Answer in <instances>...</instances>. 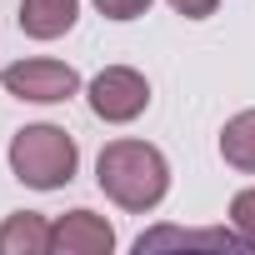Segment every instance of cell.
<instances>
[{"mask_svg":"<svg viewBox=\"0 0 255 255\" xmlns=\"http://www.w3.org/2000/svg\"><path fill=\"white\" fill-rule=\"evenodd\" d=\"M95 180H100V190H105L120 210L145 215V210H155V205L165 200V190H170V165H165V155H160L155 145H145V140H110V145L100 150V160H95Z\"/></svg>","mask_w":255,"mask_h":255,"instance_id":"cell-1","label":"cell"},{"mask_svg":"<svg viewBox=\"0 0 255 255\" xmlns=\"http://www.w3.org/2000/svg\"><path fill=\"white\" fill-rule=\"evenodd\" d=\"M75 165H80V150H75V140L60 130V125H25V130H15V140H10V170L30 190L70 185Z\"/></svg>","mask_w":255,"mask_h":255,"instance_id":"cell-2","label":"cell"},{"mask_svg":"<svg viewBox=\"0 0 255 255\" xmlns=\"http://www.w3.org/2000/svg\"><path fill=\"white\" fill-rule=\"evenodd\" d=\"M145 105H150V85H145V75L130 70V65H105V70L90 80V110H95L105 125L135 120Z\"/></svg>","mask_w":255,"mask_h":255,"instance_id":"cell-3","label":"cell"},{"mask_svg":"<svg viewBox=\"0 0 255 255\" xmlns=\"http://www.w3.org/2000/svg\"><path fill=\"white\" fill-rule=\"evenodd\" d=\"M0 85H5L15 100H35V105H60L80 90V75L60 60H15L0 70Z\"/></svg>","mask_w":255,"mask_h":255,"instance_id":"cell-4","label":"cell"},{"mask_svg":"<svg viewBox=\"0 0 255 255\" xmlns=\"http://www.w3.org/2000/svg\"><path fill=\"white\" fill-rule=\"evenodd\" d=\"M110 245H115V230L95 210H70L50 225V250L60 255H110Z\"/></svg>","mask_w":255,"mask_h":255,"instance_id":"cell-5","label":"cell"},{"mask_svg":"<svg viewBox=\"0 0 255 255\" xmlns=\"http://www.w3.org/2000/svg\"><path fill=\"white\" fill-rule=\"evenodd\" d=\"M80 0H20V30L30 40H55L75 25Z\"/></svg>","mask_w":255,"mask_h":255,"instance_id":"cell-6","label":"cell"},{"mask_svg":"<svg viewBox=\"0 0 255 255\" xmlns=\"http://www.w3.org/2000/svg\"><path fill=\"white\" fill-rule=\"evenodd\" d=\"M50 250V220L35 210H15L0 225V255H45Z\"/></svg>","mask_w":255,"mask_h":255,"instance_id":"cell-7","label":"cell"},{"mask_svg":"<svg viewBox=\"0 0 255 255\" xmlns=\"http://www.w3.org/2000/svg\"><path fill=\"white\" fill-rule=\"evenodd\" d=\"M220 155L225 165L255 175V110H240L225 120V130H220Z\"/></svg>","mask_w":255,"mask_h":255,"instance_id":"cell-8","label":"cell"},{"mask_svg":"<svg viewBox=\"0 0 255 255\" xmlns=\"http://www.w3.org/2000/svg\"><path fill=\"white\" fill-rule=\"evenodd\" d=\"M230 225H235V235L255 250V185H250V190H240V195L230 200Z\"/></svg>","mask_w":255,"mask_h":255,"instance_id":"cell-9","label":"cell"},{"mask_svg":"<svg viewBox=\"0 0 255 255\" xmlns=\"http://www.w3.org/2000/svg\"><path fill=\"white\" fill-rule=\"evenodd\" d=\"M95 10L105 20H135V15L150 10V0H95Z\"/></svg>","mask_w":255,"mask_h":255,"instance_id":"cell-10","label":"cell"},{"mask_svg":"<svg viewBox=\"0 0 255 255\" xmlns=\"http://www.w3.org/2000/svg\"><path fill=\"white\" fill-rule=\"evenodd\" d=\"M170 5H175L185 20H205V15H215V5H220V0H170Z\"/></svg>","mask_w":255,"mask_h":255,"instance_id":"cell-11","label":"cell"}]
</instances>
